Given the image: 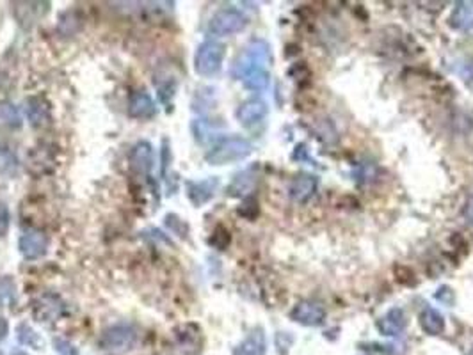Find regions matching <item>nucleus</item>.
Here are the masks:
<instances>
[{"label":"nucleus","mask_w":473,"mask_h":355,"mask_svg":"<svg viewBox=\"0 0 473 355\" xmlns=\"http://www.w3.org/2000/svg\"><path fill=\"white\" fill-rule=\"evenodd\" d=\"M267 341L263 329H253L237 346L233 348V355H265Z\"/></svg>","instance_id":"15"},{"label":"nucleus","mask_w":473,"mask_h":355,"mask_svg":"<svg viewBox=\"0 0 473 355\" xmlns=\"http://www.w3.org/2000/svg\"><path fill=\"white\" fill-rule=\"evenodd\" d=\"M48 236L43 231L28 229L18 240V248L25 259H39L48 251Z\"/></svg>","instance_id":"7"},{"label":"nucleus","mask_w":473,"mask_h":355,"mask_svg":"<svg viewBox=\"0 0 473 355\" xmlns=\"http://www.w3.org/2000/svg\"><path fill=\"white\" fill-rule=\"evenodd\" d=\"M7 332H9V325H7V320L4 316H0V343L7 337Z\"/></svg>","instance_id":"27"},{"label":"nucleus","mask_w":473,"mask_h":355,"mask_svg":"<svg viewBox=\"0 0 473 355\" xmlns=\"http://www.w3.org/2000/svg\"><path fill=\"white\" fill-rule=\"evenodd\" d=\"M472 355H473V350H472Z\"/></svg>","instance_id":"30"},{"label":"nucleus","mask_w":473,"mask_h":355,"mask_svg":"<svg viewBox=\"0 0 473 355\" xmlns=\"http://www.w3.org/2000/svg\"><path fill=\"white\" fill-rule=\"evenodd\" d=\"M53 348H55V351L59 355H78L77 348H75L70 341L60 339V337L53 339Z\"/></svg>","instance_id":"23"},{"label":"nucleus","mask_w":473,"mask_h":355,"mask_svg":"<svg viewBox=\"0 0 473 355\" xmlns=\"http://www.w3.org/2000/svg\"><path fill=\"white\" fill-rule=\"evenodd\" d=\"M13 355H27V354H25V351H14Z\"/></svg>","instance_id":"28"},{"label":"nucleus","mask_w":473,"mask_h":355,"mask_svg":"<svg viewBox=\"0 0 473 355\" xmlns=\"http://www.w3.org/2000/svg\"><path fill=\"white\" fill-rule=\"evenodd\" d=\"M405 325H408V320L402 307H391L386 315L377 320V329L383 336L388 337L398 336L405 329Z\"/></svg>","instance_id":"14"},{"label":"nucleus","mask_w":473,"mask_h":355,"mask_svg":"<svg viewBox=\"0 0 473 355\" xmlns=\"http://www.w3.org/2000/svg\"><path fill=\"white\" fill-rule=\"evenodd\" d=\"M253 153V144L244 137H224L212 146L205 155V160L210 165H226V163L238 162L248 158Z\"/></svg>","instance_id":"2"},{"label":"nucleus","mask_w":473,"mask_h":355,"mask_svg":"<svg viewBox=\"0 0 473 355\" xmlns=\"http://www.w3.org/2000/svg\"><path fill=\"white\" fill-rule=\"evenodd\" d=\"M128 163L130 169L135 174L141 176H148L152 173L153 165H155V153H153V146L148 141H139L132 146L130 155H128Z\"/></svg>","instance_id":"8"},{"label":"nucleus","mask_w":473,"mask_h":355,"mask_svg":"<svg viewBox=\"0 0 473 355\" xmlns=\"http://www.w3.org/2000/svg\"><path fill=\"white\" fill-rule=\"evenodd\" d=\"M290 318L304 327L322 325L324 320H326V309L313 300H301L290 311Z\"/></svg>","instance_id":"9"},{"label":"nucleus","mask_w":473,"mask_h":355,"mask_svg":"<svg viewBox=\"0 0 473 355\" xmlns=\"http://www.w3.org/2000/svg\"><path fill=\"white\" fill-rule=\"evenodd\" d=\"M255 185V174L251 170H244V173H238L237 176L231 181L230 188H228V194L230 195H244Z\"/></svg>","instance_id":"20"},{"label":"nucleus","mask_w":473,"mask_h":355,"mask_svg":"<svg viewBox=\"0 0 473 355\" xmlns=\"http://www.w3.org/2000/svg\"><path fill=\"white\" fill-rule=\"evenodd\" d=\"M420 327L429 336H441L445 332V318L440 311L432 307H425L420 312Z\"/></svg>","instance_id":"18"},{"label":"nucleus","mask_w":473,"mask_h":355,"mask_svg":"<svg viewBox=\"0 0 473 355\" xmlns=\"http://www.w3.org/2000/svg\"><path fill=\"white\" fill-rule=\"evenodd\" d=\"M135 339H137V334H135L134 327L127 325V323H117V325L103 330L100 346L107 351L119 354V351L130 350L135 344Z\"/></svg>","instance_id":"5"},{"label":"nucleus","mask_w":473,"mask_h":355,"mask_svg":"<svg viewBox=\"0 0 473 355\" xmlns=\"http://www.w3.org/2000/svg\"><path fill=\"white\" fill-rule=\"evenodd\" d=\"M464 217H466V220H468V222L473 226V195L468 199V202H466Z\"/></svg>","instance_id":"26"},{"label":"nucleus","mask_w":473,"mask_h":355,"mask_svg":"<svg viewBox=\"0 0 473 355\" xmlns=\"http://www.w3.org/2000/svg\"><path fill=\"white\" fill-rule=\"evenodd\" d=\"M219 180L217 178H206L201 181H187V197L194 206H203L216 195Z\"/></svg>","instance_id":"11"},{"label":"nucleus","mask_w":473,"mask_h":355,"mask_svg":"<svg viewBox=\"0 0 473 355\" xmlns=\"http://www.w3.org/2000/svg\"><path fill=\"white\" fill-rule=\"evenodd\" d=\"M436 298H437V300H440V302H443V304L452 305V304H454V300H455V293H454V291H452V288H448V286H441L440 290H437Z\"/></svg>","instance_id":"25"},{"label":"nucleus","mask_w":473,"mask_h":355,"mask_svg":"<svg viewBox=\"0 0 473 355\" xmlns=\"http://www.w3.org/2000/svg\"><path fill=\"white\" fill-rule=\"evenodd\" d=\"M267 114H269V106H267V103L263 102V99L249 98L238 105L235 117H237V121L242 126L251 128L262 123L267 117Z\"/></svg>","instance_id":"10"},{"label":"nucleus","mask_w":473,"mask_h":355,"mask_svg":"<svg viewBox=\"0 0 473 355\" xmlns=\"http://www.w3.org/2000/svg\"><path fill=\"white\" fill-rule=\"evenodd\" d=\"M272 64V52L265 39H253L238 53L233 64V77L244 84L249 91H265L269 87Z\"/></svg>","instance_id":"1"},{"label":"nucleus","mask_w":473,"mask_h":355,"mask_svg":"<svg viewBox=\"0 0 473 355\" xmlns=\"http://www.w3.org/2000/svg\"><path fill=\"white\" fill-rule=\"evenodd\" d=\"M248 25V18L235 7H223L208 21V32L213 36H233L242 32Z\"/></svg>","instance_id":"4"},{"label":"nucleus","mask_w":473,"mask_h":355,"mask_svg":"<svg viewBox=\"0 0 473 355\" xmlns=\"http://www.w3.org/2000/svg\"><path fill=\"white\" fill-rule=\"evenodd\" d=\"M128 116L134 119H152L156 116V106L152 96L146 91L132 92L128 99Z\"/></svg>","instance_id":"12"},{"label":"nucleus","mask_w":473,"mask_h":355,"mask_svg":"<svg viewBox=\"0 0 473 355\" xmlns=\"http://www.w3.org/2000/svg\"><path fill=\"white\" fill-rule=\"evenodd\" d=\"M16 332H18V339H20L21 344H27V346L31 348L43 346V339L39 337V334L36 332L31 325H27V323H21V325L18 327Z\"/></svg>","instance_id":"22"},{"label":"nucleus","mask_w":473,"mask_h":355,"mask_svg":"<svg viewBox=\"0 0 473 355\" xmlns=\"http://www.w3.org/2000/svg\"><path fill=\"white\" fill-rule=\"evenodd\" d=\"M9 226H11L9 208H7L6 204H2V202H0V238L6 236L7 231H9Z\"/></svg>","instance_id":"24"},{"label":"nucleus","mask_w":473,"mask_h":355,"mask_svg":"<svg viewBox=\"0 0 473 355\" xmlns=\"http://www.w3.org/2000/svg\"><path fill=\"white\" fill-rule=\"evenodd\" d=\"M20 162H18L16 153L7 146H0V174L6 178H13L18 174Z\"/></svg>","instance_id":"19"},{"label":"nucleus","mask_w":473,"mask_h":355,"mask_svg":"<svg viewBox=\"0 0 473 355\" xmlns=\"http://www.w3.org/2000/svg\"><path fill=\"white\" fill-rule=\"evenodd\" d=\"M32 312L38 322H57L64 312V302L60 300L59 295L43 293L32 304Z\"/></svg>","instance_id":"6"},{"label":"nucleus","mask_w":473,"mask_h":355,"mask_svg":"<svg viewBox=\"0 0 473 355\" xmlns=\"http://www.w3.org/2000/svg\"><path fill=\"white\" fill-rule=\"evenodd\" d=\"M317 187H319V181H317L315 176L301 173L290 181V188H288V192H290V197L294 199V201L301 202L302 204V202H308L309 199L315 195Z\"/></svg>","instance_id":"13"},{"label":"nucleus","mask_w":473,"mask_h":355,"mask_svg":"<svg viewBox=\"0 0 473 355\" xmlns=\"http://www.w3.org/2000/svg\"><path fill=\"white\" fill-rule=\"evenodd\" d=\"M25 114H27L28 123L34 128L46 126V124H50V119H52L48 103L43 98H38V96H32V98L25 102Z\"/></svg>","instance_id":"16"},{"label":"nucleus","mask_w":473,"mask_h":355,"mask_svg":"<svg viewBox=\"0 0 473 355\" xmlns=\"http://www.w3.org/2000/svg\"><path fill=\"white\" fill-rule=\"evenodd\" d=\"M0 355H2V351H0Z\"/></svg>","instance_id":"29"},{"label":"nucleus","mask_w":473,"mask_h":355,"mask_svg":"<svg viewBox=\"0 0 473 355\" xmlns=\"http://www.w3.org/2000/svg\"><path fill=\"white\" fill-rule=\"evenodd\" d=\"M448 21H450V27L455 28V31H473V0L455 4Z\"/></svg>","instance_id":"17"},{"label":"nucleus","mask_w":473,"mask_h":355,"mask_svg":"<svg viewBox=\"0 0 473 355\" xmlns=\"http://www.w3.org/2000/svg\"><path fill=\"white\" fill-rule=\"evenodd\" d=\"M0 121L11 128L21 126V116L16 106L9 102H0Z\"/></svg>","instance_id":"21"},{"label":"nucleus","mask_w":473,"mask_h":355,"mask_svg":"<svg viewBox=\"0 0 473 355\" xmlns=\"http://www.w3.org/2000/svg\"><path fill=\"white\" fill-rule=\"evenodd\" d=\"M224 55H226V48L223 43L213 41V39L203 41L194 53L196 73L201 77H212V75L219 73V70L223 67Z\"/></svg>","instance_id":"3"}]
</instances>
